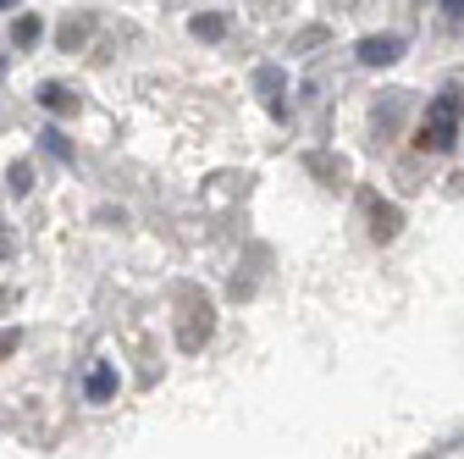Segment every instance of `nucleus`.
Masks as SVG:
<instances>
[{"instance_id":"obj_1","label":"nucleus","mask_w":464,"mask_h":459,"mask_svg":"<svg viewBox=\"0 0 464 459\" xmlns=\"http://www.w3.org/2000/svg\"><path fill=\"white\" fill-rule=\"evenodd\" d=\"M459 111H464V100H459V94H442V100L426 111V122H420V139H415V144H420V150H437V155L453 150V139H459Z\"/></svg>"},{"instance_id":"obj_2","label":"nucleus","mask_w":464,"mask_h":459,"mask_svg":"<svg viewBox=\"0 0 464 459\" xmlns=\"http://www.w3.org/2000/svg\"><path fill=\"white\" fill-rule=\"evenodd\" d=\"M398 50H403V39L382 34V39H365V44H360V62H365V67H387V62H398Z\"/></svg>"},{"instance_id":"obj_3","label":"nucleus","mask_w":464,"mask_h":459,"mask_svg":"<svg viewBox=\"0 0 464 459\" xmlns=\"http://www.w3.org/2000/svg\"><path fill=\"white\" fill-rule=\"evenodd\" d=\"M371 233L387 244V239H398V205H382V200H371Z\"/></svg>"},{"instance_id":"obj_4","label":"nucleus","mask_w":464,"mask_h":459,"mask_svg":"<svg viewBox=\"0 0 464 459\" xmlns=\"http://www.w3.org/2000/svg\"><path fill=\"white\" fill-rule=\"evenodd\" d=\"M83 393L94 398V405H105V398L116 393V371H111V366H94V371H89V382H83Z\"/></svg>"},{"instance_id":"obj_5","label":"nucleus","mask_w":464,"mask_h":459,"mask_svg":"<svg viewBox=\"0 0 464 459\" xmlns=\"http://www.w3.org/2000/svg\"><path fill=\"white\" fill-rule=\"evenodd\" d=\"M39 105H44V111H55V117H62V111H72V105H78V94H72L67 83H44V89H39Z\"/></svg>"},{"instance_id":"obj_6","label":"nucleus","mask_w":464,"mask_h":459,"mask_svg":"<svg viewBox=\"0 0 464 459\" xmlns=\"http://www.w3.org/2000/svg\"><path fill=\"white\" fill-rule=\"evenodd\" d=\"M34 39H39V17H17V28H12V44H23V50H28Z\"/></svg>"},{"instance_id":"obj_7","label":"nucleus","mask_w":464,"mask_h":459,"mask_svg":"<svg viewBox=\"0 0 464 459\" xmlns=\"http://www.w3.org/2000/svg\"><path fill=\"white\" fill-rule=\"evenodd\" d=\"M221 34H227L221 17H194V39H221Z\"/></svg>"},{"instance_id":"obj_8","label":"nucleus","mask_w":464,"mask_h":459,"mask_svg":"<svg viewBox=\"0 0 464 459\" xmlns=\"http://www.w3.org/2000/svg\"><path fill=\"white\" fill-rule=\"evenodd\" d=\"M83 39H89V23H67V28H62V44H67V50H78Z\"/></svg>"},{"instance_id":"obj_9","label":"nucleus","mask_w":464,"mask_h":459,"mask_svg":"<svg viewBox=\"0 0 464 459\" xmlns=\"http://www.w3.org/2000/svg\"><path fill=\"white\" fill-rule=\"evenodd\" d=\"M28 183H34V171L28 166H12V194H28Z\"/></svg>"},{"instance_id":"obj_10","label":"nucleus","mask_w":464,"mask_h":459,"mask_svg":"<svg viewBox=\"0 0 464 459\" xmlns=\"http://www.w3.org/2000/svg\"><path fill=\"white\" fill-rule=\"evenodd\" d=\"M17 343H23L17 332H0V360H6V355H17Z\"/></svg>"},{"instance_id":"obj_11","label":"nucleus","mask_w":464,"mask_h":459,"mask_svg":"<svg viewBox=\"0 0 464 459\" xmlns=\"http://www.w3.org/2000/svg\"><path fill=\"white\" fill-rule=\"evenodd\" d=\"M442 6H448V12H464V0H442Z\"/></svg>"}]
</instances>
